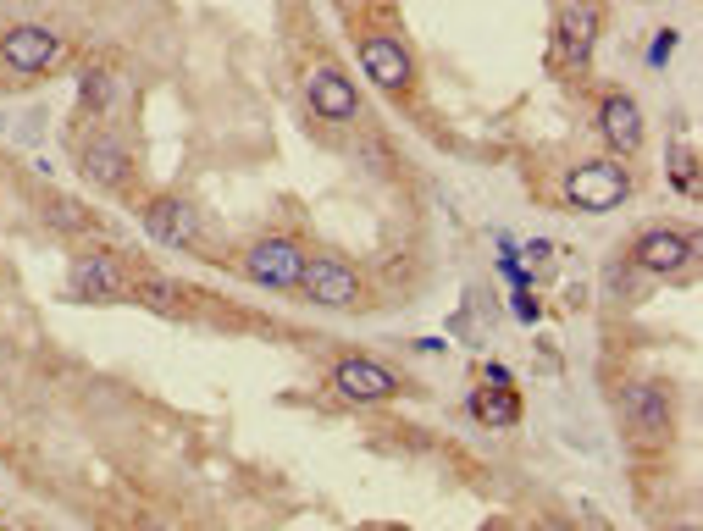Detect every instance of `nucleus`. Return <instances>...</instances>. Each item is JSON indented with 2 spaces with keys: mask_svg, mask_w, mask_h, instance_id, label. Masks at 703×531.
I'll use <instances>...</instances> for the list:
<instances>
[{
  "mask_svg": "<svg viewBox=\"0 0 703 531\" xmlns=\"http://www.w3.org/2000/svg\"><path fill=\"white\" fill-rule=\"evenodd\" d=\"M626 421H632V432L643 437V443H659L670 426V399L659 382H637L632 393H626Z\"/></svg>",
  "mask_w": 703,
  "mask_h": 531,
  "instance_id": "f8f14e48",
  "label": "nucleus"
},
{
  "mask_svg": "<svg viewBox=\"0 0 703 531\" xmlns=\"http://www.w3.org/2000/svg\"><path fill=\"white\" fill-rule=\"evenodd\" d=\"M670 45H676V34H659L654 50H648V61H654V67H665V61H670Z\"/></svg>",
  "mask_w": 703,
  "mask_h": 531,
  "instance_id": "aec40b11",
  "label": "nucleus"
},
{
  "mask_svg": "<svg viewBox=\"0 0 703 531\" xmlns=\"http://www.w3.org/2000/svg\"><path fill=\"white\" fill-rule=\"evenodd\" d=\"M515 316H521V321H537V299L521 294V299H515Z\"/></svg>",
  "mask_w": 703,
  "mask_h": 531,
  "instance_id": "412c9836",
  "label": "nucleus"
},
{
  "mask_svg": "<svg viewBox=\"0 0 703 531\" xmlns=\"http://www.w3.org/2000/svg\"><path fill=\"white\" fill-rule=\"evenodd\" d=\"M471 415H477L482 426H510V421H521V399H515L510 382H482V388L471 393Z\"/></svg>",
  "mask_w": 703,
  "mask_h": 531,
  "instance_id": "4468645a",
  "label": "nucleus"
},
{
  "mask_svg": "<svg viewBox=\"0 0 703 531\" xmlns=\"http://www.w3.org/2000/svg\"><path fill=\"white\" fill-rule=\"evenodd\" d=\"M305 249L294 244V238H261V244L244 255V277L261 288H294L299 272H305Z\"/></svg>",
  "mask_w": 703,
  "mask_h": 531,
  "instance_id": "20e7f679",
  "label": "nucleus"
},
{
  "mask_svg": "<svg viewBox=\"0 0 703 531\" xmlns=\"http://www.w3.org/2000/svg\"><path fill=\"white\" fill-rule=\"evenodd\" d=\"M39 216L50 227H61V233H95L100 227V216L84 200H72V194H39Z\"/></svg>",
  "mask_w": 703,
  "mask_h": 531,
  "instance_id": "2eb2a0df",
  "label": "nucleus"
},
{
  "mask_svg": "<svg viewBox=\"0 0 703 531\" xmlns=\"http://www.w3.org/2000/svg\"><path fill=\"white\" fill-rule=\"evenodd\" d=\"M360 67L382 95H405L410 89V50L394 34H366L360 39Z\"/></svg>",
  "mask_w": 703,
  "mask_h": 531,
  "instance_id": "39448f33",
  "label": "nucleus"
},
{
  "mask_svg": "<svg viewBox=\"0 0 703 531\" xmlns=\"http://www.w3.org/2000/svg\"><path fill=\"white\" fill-rule=\"evenodd\" d=\"M294 288H305V299H316V305H355L360 299V277L344 260H305Z\"/></svg>",
  "mask_w": 703,
  "mask_h": 531,
  "instance_id": "6e6552de",
  "label": "nucleus"
},
{
  "mask_svg": "<svg viewBox=\"0 0 703 531\" xmlns=\"http://www.w3.org/2000/svg\"><path fill=\"white\" fill-rule=\"evenodd\" d=\"M67 294L72 299H95V305H128V294H133L128 260L111 255V249H89V255H78V260H72V277H67Z\"/></svg>",
  "mask_w": 703,
  "mask_h": 531,
  "instance_id": "f257e3e1",
  "label": "nucleus"
},
{
  "mask_svg": "<svg viewBox=\"0 0 703 531\" xmlns=\"http://www.w3.org/2000/svg\"><path fill=\"white\" fill-rule=\"evenodd\" d=\"M333 388L344 393V399H355V404H388L399 393V377L388 366H377V360L349 354V360H338V366H333Z\"/></svg>",
  "mask_w": 703,
  "mask_h": 531,
  "instance_id": "423d86ee",
  "label": "nucleus"
},
{
  "mask_svg": "<svg viewBox=\"0 0 703 531\" xmlns=\"http://www.w3.org/2000/svg\"><path fill=\"white\" fill-rule=\"evenodd\" d=\"M593 45H598V6L593 0H571L560 12V28H554V50H560V61L582 67L593 56Z\"/></svg>",
  "mask_w": 703,
  "mask_h": 531,
  "instance_id": "9d476101",
  "label": "nucleus"
},
{
  "mask_svg": "<svg viewBox=\"0 0 703 531\" xmlns=\"http://www.w3.org/2000/svg\"><path fill=\"white\" fill-rule=\"evenodd\" d=\"M565 194H571V205H582V211H615V205L632 194V177H626L620 161H587L565 177Z\"/></svg>",
  "mask_w": 703,
  "mask_h": 531,
  "instance_id": "f03ea898",
  "label": "nucleus"
},
{
  "mask_svg": "<svg viewBox=\"0 0 703 531\" xmlns=\"http://www.w3.org/2000/svg\"><path fill=\"white\" fill-rule=\"evenodd\" d=\"M598 133H604L620 155H632L637 144H643V111H637V100L609 89V95L598 100Z\"/></svg>",
  "mask_w": 703,
  "mask_h": 531,
  "instance_id": "9b49d317",
  "label": "nucleus"
},
{
  "mask_svg": "<svg viewBox=\"0 0 703 531\" xmlns=\"http://www.w3.org/2000/svg\"><path fill=\"white\" fill-rule=\"evenodd\" d=\"M0 61H12L17 72H50L67 61V45H61L56 28L23 23V28H6L0 34Z\"/></svg>",
  "mask_w": 703,
  "mask_h": 531,
  "instance_id": "7ed1b4c3",
  "label": "nucleus"
},
{
  "mask_svg": "<svg viewBox=\"0 0 703 531\" xmlns=\"http://www.w3.org/2000/svg\"><path fill=\"white\" fill-rule=\"evenodd\" d=\"M687 238L670 233V227H648L643 238H637V266L643 272H676V266H687Z\"/></svg>",
  "mask_w": 703,
  "mask_h": 531,
  "instance_id": "ddd939ff",
  "label": "nucleus"
},
{
  "mask_svg": "<svg viewBox=\"0 0 703 531\" xmlns=\"http://www.w3.org/2000/svg\"><path fill=\"white\" fill-rule=\"evenodd\" d=\"M128 305H144V310H155V316H178V310H183V288L172 283V277H161V272H144V277H133Z\"/></svg>",
  "mask_w": 703,
  "mask_h": 531,
  "instance_id": "dca6fc26",
  "label": "nucleus"
},
{
  "mask_svg": "<svg viewBox=\"0 0 703 531\" xmlns=\"http://www.w3.org/2000/svg\"><path fill=\"white\" fill-rule=\"evenodd\" d=\"M144 227H150L155 244H172V249L200 244V211L189 200H178V194H155L144 205Z\"/></svg>",
  "mask_w": 703,
  "mask_h": 531,
  "instance_id": "0eeeda50",
  "label": "nucleus"
},
{
  "mask_svg": "<svg viewBox=\"0 0 703 531\" xmlns=\"http://www.w3.org/2000/svg\"><path fill=\"white\" fill-rule=\"evenodd\" d=\"M305 95H310V111H316V117H327V122H349L360 111L355 83H349L338 67H327V61H322V67H310Z\"/></svg>",
  "mask_w": 703,
  "mask_h": 531,
  "instance_id": "1a4fd4ad",
  "label": "nucleus"
},
{
  "mask_svg": "<svg viewBox=\"0 0 703 531\" xmlns=\"http://www.w3.org/2000/svg\"><path fill=\"white\" fill-rule=\"evenodd\" d=\"M78 161H84V172L95 177V183H106V189H122V183H128V155H122L117 144H106V139H95Z\"/></svg>",
  "mask_w": 703,
  "mask_h": 531,
  "instance_id": "f3484780",
  "label": "nucleus"
},
{
  "mask_svg": "<svg viewBox=\"0 0 703 531\" xmlns=\"http://www.w3.org/2000/svg\"><path fill=\"white\" fill-rule=\"evenodd\" d=\"M676 189H681V194H698V166H692L687 150L676 155Z\"/></svg>",
  "mask_w": 703,
  "mask_h": 531,
  "instance_id": "6ab92c4d",
  "label": "nucleus"
},
{
  "mask_svg": "<svg viewBox=\"0 0 703 531\" xmlns=\"http://www.w3.org/2000/svg\"><path fill=\"white\" fill-rule=\"evenodd\" d=\"M111 95H117V78H111V72H84V78H78V100H84V111H106Z\"/></svg>",
  "mask_w": 703,
  "mask_h": 531,
  "instance_id": "a211bd4d",
  "label": "nucleus"
}]
</instances>
